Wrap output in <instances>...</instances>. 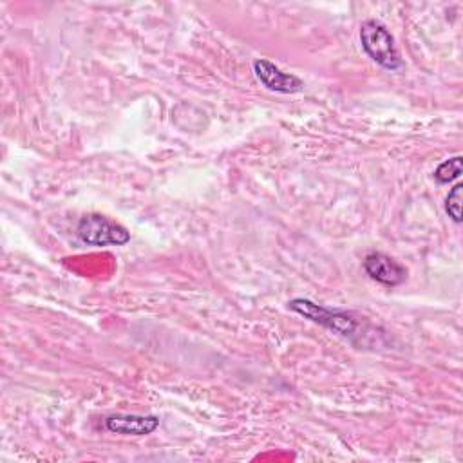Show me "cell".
Here are the masks:
<instances>
[{"label":"cell","mask_w":463,"mask_h":463,"mask_svg":"<svg viewBox=\"0 0 463 463\" xmlns=\"http://www.w3.org/2000/svg\"><path fill=\"white\" fill-rule=\"evenodd\" d=\"M288 307L304 318L347 338L354 345H367L373 338H376V327H373L365 317L354 311L327 307L309 298H293L288 302Z\"/></svg>","instance_id":"cell-1"},{"label":"cell","mask_w":463,"mask_h":463,"mask_svg":"<svg viewBox=\"0 0 463 463\" xmlns=\"http://www.w3.org/2000/svg\"><path fill=\"white\" fill-rule=\"evenodd\" d=\"M360 42L365 54L380 67L387 71H398L403 65L394 45V38L383 24L376 20H365L360 25Z\"/></svg>","instance_id":"cell-2"},{"label":"cell","mask_w":463,"mask_h":463,"mask_svg":"<svg viewBox=\"0 0 463 463\" xmlns=\"http://www.w3.org/2000/svg\"><path fill=\"white\" fill-rule=\"evenodd\" d=\"M78 239L87 246H123L130 241V232L99 213L83 215L76 226Z\"/></svg>","instance_id":"cell-3"},{"label":"cell","mask_w":463,"mask_h":463,"mask_svg":"<svg viewBox=\"0 0 463 463\" xmlns=\"http://www.w3.org/2000/svg\"><path fill=\"white\" fill-rule=\"evenodd\" d=\"M364 271L376 282L394 288L405 282L407 269L392 257L382 253V251H371L364 257Z\"/></svg>","instance_id":"cell-4"},{"label":"cell","mask_w":463,"mask_h":463,"mask_svg":"<svg viewBox=\"0 0 463 463\" xmlns=\"http://www.w3.org/2000/svg\"><path fill=\"white\" fill-rule=\"evenodd\" d=\"M253 72L257 76V80L273 92H280V94H295L300 92L304 89V81L289 72H282L275 63H271L269 60L259 58L253 61Z\"/></svg>","instance_id":"cell-5"},{"label":"cell","mask_w":463,"mask_h":463,"mask_svg":"<svg viewBox=\"0 0 463 463\" xmlns=\"http://www.w3.org/2000/svg\"><path fill=\"white\" fill-rule=\"evenodd\" d=\"M159 427V418L154 414H110L105 418V429L116 434L146 436Z\"/></svg>","instance_id":"cell-6"},{"label":"cell","mask_w":463,"mask_h":463,"mask_svg":"<svg viewBox=\"0 0 463 463\" xmlns=\"http://www.w3.org/2000/svg\"><path fill=\"white\" fill-rule=\"evenodd\" d=\"M463 172V157L461 156H456V157H450L447 161H443L441 165H438V168L434 170V179L439 183V184H447V183H452L454 179H458Z\"/></svg>","instance_id":"cell-7"},{"label":"cell","mask_w":463,"mask_h":463,"mask_svg":"<svg viewBox=\"0 0 463 463\" xmlns=\"http://www.w3.org/2000/svg\"><path fill=\"white\" fill-rule=\"evenodd\" d=\"M461 199H463V184L458 183L447 195V201H445V210L449 213V217L454 221V222H461Z\"/></svg>","instance_id":"cell-8"}]
</instances>
